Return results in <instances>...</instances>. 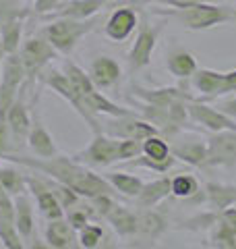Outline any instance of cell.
Masks as SVG:
<instances>
[{
	"instance_id": "4fadbf2b",
	"label": "cell",
	"mask_w": 236,
	"mask_h": 249,
	"mask_svg": "<svg viewBox=\"0 0 236 249\" xmlns=\"http://www.w3.org/2000/svg\"><path fill=\"white\" fill-rule=\"evenodd\" d=\"M172 156L176 160L191 164L195 168H203L207 160V142H203L201 137H188V139H178L170 145Z\"/></svg>"
},
{
	"instance_id": "b9f144b4",
	"label": "cell",
	"mask_w": 236,
	"mask_h": 249,
	"mask_svg": "<svg viewBox=\"0 0 236 249\" xmlns=\"http://www.w3.org/2000/svg\"><path fill=\"white\" fill-rule=\"evenodd\" d=\"M230 91H236V69L230 73H226L224 77V88H222V96L224 93H230Z\"/></svg>"
},
{
	"instance_id": "9c48e42d",
	"label": "cell",
	"mask_w": 236,
	"mask_h": 249,
	"mask_svg": "<svg viewBox=\"0 0 236 249\" xmlns=\"http://www.w3.org/2000/svg\"><path fill=\"white\" fill-rule=\"evenodd\" d=\"M106 133L116 139H141L143 142L149 135H157L160 129L153 127L149 121H141L137 114H127L114 116V121L106 124Z\"/></svg>"
},
{
	"instance_id": "ac0fdd59",
	"label": "cell",
	"mask_w": 236,
	"mask_h": 249,
	"mask_svg": "<svg viewBox=\"0 0 236 249\" xmlns=\"http://www.w3.org/2000/svg\"><path fill=\"white\" fill-rule=\"evenodd\" d=\"M46 241H48L50 247L56 249H68L77 245V235H75V227L65 218H56V220H50L48 229H46Z\"/></svg>"
},
{
	"instance_id": "6da1fadb",
	"label": "cell",
	"mask_w": 236,
	"mask_h": 249,
	"mask_svg": "<svg viewBox=\"0 0 236 249\" xmlns=\"http://www.w3.org/2000/svg\"><path fill=\"white\" fill-rule=\"evenodd\" d=\"M2 158L9 162H15V164L42 170V173L50 175L52 178H56L58 183L70 187L81 197L93 199L98 196H106V193L110 196L112 193V185L108 183V178H101L100 175L91 173L89 168H85L75 158L52 156V158H46V160H34V158H19V156H6V154Z\"/></svg>"
},
{
	"instance_id": "9a60e30c",
	"label": "cell",
	"mask_w": 236,
	"mask_h": 249,
	"mask_svg": "<svg viewBox=\"0 0 236 249\" xmlns=\"http://www.w3.org/2000/svg\"><path fill=\"white\" fill-rule=\"evenodd\" d=\"M25 183L29 185V189L34 191V196L37 199L39 208H42V212L46 214V218L56 220V218L65 216V208H62L58 197L54 196V191L50 189V185H44V183H39L37 178H31V177H25Z\"/></svg>"
},
{
	"instance_id": "8fae6325",
	"label": "cell",
	"mask_w": 236,
	"mask_h": 249,
	"mask_svg": "<svg viewBox=\"0 0 236 249\" xmlns=\"http://www.w3.org/2000/svg\"><path fill=\"white\" fill-rule=\"evenodd\" d=\"M46 83L50 85V88L56 91V93H60L62 98L67 100V102L75 108V110L79 112V116L85 121L91 127V131L93 133H101V127H100V123L93 119V112H89L87 108H85V104H83V100H81V96L75 91V88L70 85V81H68V77L67 75H60V73H52V75H48V79H46Z\"/></svg>"
},
{
	"instance_id": "cb8c5ba5",
	"label": "cell",
	"mask_w": 236,
	"mask_h": 249,
	"mask_svg": "<svg viewBox=\"0 0 236 249\" xmlns=\"http://www.w3.org/2000/svg\"><path fill=\"white\" fill-rule=\"evenodd\" d=\"M6 123H9V129H11V133L17 142H21V139L29 133L31 121H29L25 102H23L21 98H15V102L11 104L9 112H6Z\"/></svg>"
},
{
	"instance_id": "1f68e13d",
	"label": "cell",
	"mask_w": 236,
	"mask_h": 249,
	"mask_svg": "<svg viewBox=\"0 0 236 249\" xmlns=\"http://www.w3.org/2000/svg\"><path fill=\"white\" fill-rule=\"evenodd\" d=\"M65 75L68 77V81H70V85L75 88V91L81 96V100H83V96H87L89 91H93L96 89V85H93V81H91V77L85 73V71H81L77 65H73V62H67V69H65Z\"/></svg>"
},
{
	"instance_id": "ee69618b",
	"label": "cell",
	"mask_w": 236,
	"mask_h": 249,
	"mask_svg": "<svg viewBox=\"0 0 236 249\" xmlns=\"http://www.w3.org/2000/svg\"><path fill=\"white\" fill-rule=\"evenodd\" d=\"M222 108H224V112H226L228 116H232V119H236V93H234V96H232L230 100H228V102H226Z\"/></svg>"
},
{
	"instance_id": "8992f818",
	"label": "cell",
	"mask_w": 236,
	"mask_h": 249,
	"mask_svg": "<svg viewBox=\"0 0 236 249\" xmlns=\"http://www.w3.org/2000/svg\"><path fill=\"white\" fill-rule=\"evenodd\" d=\"M186 112L188 119L193 123L201 124V127L209 129L211 133H218V131H226V129H234L236 131V123L232 116H228L224 110H216L207 104L199 102V100H188L186 102Z\"/></svg>"
},
{
	"instance_id": "4316f807",
	"label": "cell",
	"mask_w": 236,
	"mask_h": 249,
	"mask_svg": "<svg viewBox=\"0 0 236 249\" xmlns=\"http://www.w3.org/2000/svg\"><path fill=\"white\" fill-rule=\"evenodd\" d=\"M197 58L186 50H174L168 56V71L178 79H191L197 71Z\"/></svg>"
},
{
	"instance_id": "4dcf8cb0",
	"label": "cell",
	"mask_w": 236,
	"mask_h": 249,
	"mask_svg": "<svg viewBox=\"0 0 236 249\" xmlns=\"http://www.w3.org/2000/svg\"><path fill=\"white\" fill-rule=\"evenodd\" d=\"M106 178L116 191H120L122 196H127V197H137L141 187H143V181H141L139 177L124 175V173H110Z\"/></svg>"
},
{
	"instance_id": "836d02e7",
	"label": "cell",
	"mask_w": 236,
	"mask_h": 249,
	"mask_svg": "<svg viewBox=\"0 0 236 249\" xmlns=\"http://www.w3.org/2000/svg\"><path fill=\"white\" fill-rule=\"evenodd\" d=\"M21 42V21L17 19H6L2 29V52L15 54Z\"/></svg>"
},
{
	"instance_id": "f1b7e54d",
	"label": "cell",
	"mask_w": 236,
	"mask_h": 249,
	"mask_svg": "<svg viewBox=\"0 0 236 249\" xmlns=\"http://www.w3.org/2000/svg\"><path fill=\"white\" fill-rule=\"evenodd\" d=\"M29 145L39 158H52V156H56L54 142H52L48 131L42 127V123H35L34 127L29 129Z\"/></svg>"
},
{
	"instance_id": "484cf974",
	"label": "cell",
	"mask_w": 236,
	"mask_h": 249,
	"mask_svg": "<svg viewBox=\"0 0 236 249\" xmlns=\"http://www.w3.org/2000/svg\"><path fill=\"white\" fill-rule=\"evenodd\" d=\"M205 199L209 201L214 210H226L236 204V185H224V183H207L205 185Z\"/></svg>"
},
{
	"instance_id": "f6af8a7d",
	"label": "cell",
	"mask_w": 236,
	"mask_h": 249,
	"mask_svg": "<svg viewBox=\"0 0 236 249\" xmlns=\"http://www.w3.org/2000/svg\"><path fill=\"white\" fill-rule=\"evenodd\" d=\"M2 19H4V13H2V11H0V21H2Z\"/></svg>"
},
{
	"instance_id": "3957f363",
	"label": "cell",
	"mask_w": 236,
	"mask_h": 249,
	"mask_svg": "<svg viewBox=\"0 0 236 249\" xmlns=\"http://www.w3.org/2000/svg\"><path fill=\"white\" fill-rule=\"evenodd\" d=\"M96 25V21L89 19H73V17H58L52 25L46 27V40H48L56 52H70L73 46L81 40L85 34H89Z\"/></svg>"
},
{
	"instance_id": "f546056e",
	"label": "cell",
	"mask_w": 236,
	"mask_h": 249,
	"mask_svg": "<svg viewBox=\"0 0 236 249\" xmlns=\"http://www.w3.org/2000/svg\"><path fill=\"white\" fill-rule=\"evenodd\" d=\"M13 204H15V224H17L19 237L29 239L31 231H34V216H31L29 199L25 196H21V193H17V197H15Z\"/></svg>"
},
{
	"instance_id": "d6a6232c",
	"label": "cell",
	"mask_w": 236,
	"mask_h": 249,
	"mask_svg": "<svg viewBox=\"0 0 236 249\" xmlns=\"http://www.w3.org/2000/svg\"><path fill=\"white\" fill-rule=\"evenodd\" d=\"M141 147H143V152L141 154H145V156H149V158H153V160H166V158L172 156L170 143L160 133L145 137L143 143H141Z\"/></svg>"
},
{
	"instance_id": "d590c367",
	"label": "cell",
	"mask_w": 236,
	"mask_h": 249,
	"mask_svg": "<svg viewBox=\"0 0 236 249\" xmlns=\"http://www.w3.org/2000/svg\"><path fill=\"white\" fill-rule=\"evenodd\" d=\"M23 183H25V177L19 175L17 170H13V168H0V187H2L6 193H13V196H17V193L23 191Z\"/></svg>"
},
{
	"instance_id": "60d3db41",
	"label": "cell",
	"mask_w": 236,
	"mask_h": 249,
	"mask_svg": "<svg viewBox=\"0 0 236 249\" xmlns=\"http://www.w3.org/2000/svg\"><path fill=\"white\" fill-rule=\"evenodd\" d=\"M218 218L222 220L224 224H228L230 229H234L236 231V208H226V210H219L218 212Z\"/></svg>"
},
{
	"instance_id": "5b68a950",
	"label": "cell",
	"mask_w": 236,
	"mask_h": 249,
	"mask_svg": "<svg viewBox=\"0 0 236 249\" xmlns=\"http://www.w3.org/2000/svg\"><path fill=\"white\" fill-rule=\"evenodd\" d=\"M118 145H120V139H116L112 135H104V131H101V133H96L93 142L81 154L75 156V160L87 162V164H93V166H110L112 162L120 160Z\"/></svg>"
},
{
	"instance_id": "52a82bcc",
	"label": "cell",
	"mask_w": 236,
	"mask_h": 249,
	"mask_svg": "<svg viewBox=\"0 0 236 249\" xmlns=\"http://www.w3.org/2000/svg\"><path fill=\"white\" fill-rule=\"evenodd\" d=\"M162 31H164V25L152 27L147 21L141 23L137 40L129 52V65L133 71H139V69H143L152 62V54H153V48H155L157 37H160Z\"/></svg>"
},
{
	"instance_id": "d6986e66",
	"label": "cell",
	"mask_w": 236,
	"mask_h": 249,
	"mask_svg": "<svg viewBox=\"0 0 236 249\" xmlns=\"http://www.w3.org/2000/svg\"><path fill=\"white\" fill-rule=\"evenodd\" d=\"M110 2V0H77V2L67 4L65 9H56L50 11L46 17L54 19V17H73V19H89L96 13H100L104 6Z\"/></svg>"
},
{
	"instance_id": "5bb4252c",
	"label": "cell",
	"mask_w": 236,
	"mask_h": 249,
	"mask_svg": "<svg viewBox=\"0 0 236 249\" xmlns=\"http://www.w3.org/2000/svg\"><path fill=\"white\" fill-rule=\"evenodd\" d=\"M139 25L137 13L133 9H118L112 13V17L106 23V36L112 42H122L135 31V27Z\"/></svg>"
},
{
	"instance_id": "603a6c76",
	"label": "cell",
	"mask_w": 236,
	"mask_h": 249,
	"mask_svg": "<svg viewBox=\"0 0 236 249\" xmlns=\"http://www.w3.org/2000/svg\"><path fill=\"white\" fill-rule=\"evenodd\" d=\"M104 218H106L110 224H112V229H114L120 237L137 235V214L131 212V210L114 204L112 208L108 210V214H106Z\"/></svg>"
},
{
	"instance_id": "7a4b0ae2",
	"label": "cell",
	"mask_w": 236,
	"mask_h": 249,
	"mask_svg": "<svg viewBox=\"0 0 236 249\" xmlns=\"http://www.w3.org/2000/svg\"><path fill=\"white\" fill-rule=\"evenodd\" d=\"M153 15H164L178 21L188 31H203L222 23L236 21V9L228 4H214V2H199L186 9H153Z\"/></svg>"
},
{
	"instance_id": "d4e9b609",
	"label": "cell",
	"mask_w": 236,
	"mask_h": 249,
	"mask_svg": "<svg viewBox=\"0 0 236 249\" xmlns=\"http://www.w3.org/2000/svg\"><path fill=\"white\" fill-rule=\"evenodd\" d=\"M83 104L85 108H87L89 112H104L108 116H127V114H135L133 110H129V108H122V106H118L114 104L112 100H108L106 96H101L100 91H89L87 96H83Z\"/></svg>"
},
{
	"instance_id": "ba28073f",
	"label": "cell",
	"mask_w": 236,
	"mask_h": 249,
	"mask_svg": "<svg viewBox=\"0 0 236 249\" xmlns=\"http://www.w3.org/2000/svg\"><path fill=\"white\" fill-rule=\"evenodd\" d=\"M25 69H23L21 56L9 54V58H4V71H2V81H0V116H6L11 104L17 98V89L23 81Z\"/></svg>"
},
{
	"instance_id": "277c9868",
	"label": "cell",
	"mask_w": 236,
	"mask_h": 249,
	"mask_svg": "<svg viewBox=\"0 0 236 249\" xmlns=\"http://www.w3.org/2000/svg\"><path fill=\"white\" fill-rule=\"evenodd\" d=\"M236 164V131L226 129L211 133L207 139V160L203 168H218L226 166L230 168Z\"/></svg>"
},
{
	"instance_id": "ab89813d",
	"label": "cell",
	"mask_w": 236,
	"mask_h": 249,
	"mask_svg": "<svg viewBox=\"0 0 236 249\" xmlns=\"http://www.w3.org/2000/svg\"><path fill=\"white\" fill-rule=\"evenodd\" d=\"M9 123H6V116H0V158L6 154V150H9Z\"/></svg>"
},
{
	"instance_id": "44dd1931",
	"label": "cell",
	"mask_w": 236,
	"mask_h": 249,
	"mask_svg": "<svg viewBox=\"0 0 236 249\" xmlns=\"http://www.w3.org/2000/svg\"><path fill=\"white\" fill-rule=\"evenodd\" d=\"M224 77L226 73L211 71V69H197L191 79H193V88L197 91H201L205 98H216V96H222Z\"/></svg>"
},
{
	"instance_id": "83f0119b",
	"label": "cell",
	"mask_w": 236,
	"mask_h": 249,
	"mask_svg": "<svg viewBox=\"0 0 236 249\" xmlns=\"http://www.w3.org/2000/svg\"><path fill=\"white\" fill-rule=\"evenodd\" d=\"M172 196L178 199H195V197L205 199V191H201L199 181L193 175L183 173L172 177Z\"/></svg>"
},
{
	"instance_id": "e575fe53",
	"label": "cell",
	"mask_w": 236,
	"mask_h": 249,
	"mask_svg": "<svg viewBox=\"0 0 236 249\" xmlns=\"http://www.w3.org/2000/svg\"><path fill=\"white\" fill-rule=\"evenodd\" d=\"M174 162H176L174 156H170V158H166V160H153V158H149V156H145V154H139V156H135V158H131L129 164L131 166L152 168V170H155V173H166V170H170L172 166H174Z\"/></svg>"
},
{
	"instance_id": "7402d4cb",
	"label": "cell",
	"mask_w": 236,
	"mask_h": 249,
	"mask_svg": "<svg viewBox=\"0 0 236 249\" xmlns=\"http://www.w3.org/2000/svg\"><path fill=\"white\" fill-rule=\"evenodd\" d=\"M166 218L152 208H141V212L137 214V232L145 239H157L166 231Z\"/></svg>"
},
{
	"instance_id": "30bf717a",
	"label": "cell",
	"mask_w": 236,
	"mask_h": 249,
	"mask_svg": "<svg viewBox=\"0 0 236 249\" xmlns=\"http://www.w3.org/2000/svg\"><path fill=\"white\" fill-rule=\"evenodd\" d=\"M54 56H56V48L48 40H44V37H31V40H27L21 52V62H23V69H25V75L29 79H34L37 71H42V67L46 62H50Z\"/></svg>"
},
{
	"instance_id": "f35d334b",
	"label": "cell",
	"mask_w": 236,
	"mask_h": 249,
	"mask_svg": "<svg viewBox=\"0 0 236 249\" xmlns=\"http://www.w3.org/2000/svg\"><path fill=\"white\" fill-rule=\"evenodd\" d=\"M141 139H120V145H118V156H120V160H131L139 156L143 152V147H141Z\"/></svg>"
},
{
	"instance_id": "ffe728a7",
	"label": "cell",
	"mask_w": 236,
	"mask_h": 249,
	"mask_svg": "<svg viewBox=\"0 0 236 249\" xmlns=\"http://www.w3.org/2000/svg\"><path fill=\"white\" fill-rule=\"evenodd\" d=\"M91 81L96 88H110L120 79V67L110 56H100L91 65Z\"/></svg>"
},
{
	"instance_id": "2e32d148",
	"label": "cell",
	"mask_w": 236,
	"mask_h": 249,
	"mask_svg": "<svg viewBox=\"0 0 236 249\" xmlns=\"http://www.w3.org/2000/svg\"><path fill=\"white\" fill-rule=\"evenodd\" d=\"M133 93L143 100L145 104H152V106H160V108H168L172 102H176L180 98H191L188 93L185 91V88H157V89H145V88H139L135 85L133 88Z\"/></svg>"
},
{
	"instance_id": "8d00e7d4",
	"label": "cell",
	"mask_w": 236,
	"mask_h": 249,
	"mask_svg": "<svg viewBox=\"0 0 236 249\" xmlns=\"http://www.w3.org/2000/svg\"><path fill=\"white\" fill-rule=\"evenodd\" d=\"M101 237H104V229L98 227V224H85L79 232V245L85 249H93L100 245Z\"/></svg>"
},
{
	"instance_id": "74e56055",
	"label": "cell",
	"mask_w": 236,
	"mask_h": 249,
	"mask_svg": "<svg viewBox=\"0 0 236 249\" xmlns=\"http://www.w3.org/2000/svg\"><path fill=\"white\" fill-rule=\"evenodd\" d=\"M199 2H211V0H131L127 4H162V6H172V9H186V6Z\"/></svg>"
},
{
	"instance_id": "e0dca14e",
	"label": "cell",
	"mask_w": 236,
	"mask_h": 249,
	"mask_svg": "<svg viewBox=\"0 0 236 249\" xmlns=\"http://www.w3.org/2000/svg\"><path fill=\"white\" fill-rule=\"evenodd\" d=\"M168 196H172V178L162 177L152 183H143V187H141L139 196L135 199H137L139 208H153L160 204V201L166 199Z\"/></svg>"
},
{
	"instance_id": "7c38bea8",
	"label": "cell",
	"mask_w": 236,
	"mask_h": 249,
	"mask_svg": "<svg viewBox=\"0 0 236 249\" xmlns=\"http://www.w3.org/2000/svg\"><path fill=\"white\" fill-rule=\"evenodd\" d=\"M0 239L9 249L23 247V239L19 237L17 224H15V204L9 199L2 187H0Z\"/></svg>"
},
{
	"instance_id": "7bdbcfd3",
	"label": "cell",
	"mask_w": 236,
	"mask_h": 249,
	"mask_svg": "<svg viewBox=\"0 0 236 249\" xmlns=\"http://www.w3.org/2000/svg\"><path fill=\"white\" fill-rule=\"evenodd\" d=\"M60 2V0H37L35 2V9L39 13H50L52 9H56V4Z\"/></svg>"
}]
</instances>
